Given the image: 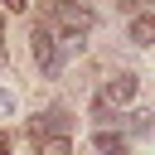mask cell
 Here are the masks:
<instances>
[{"instance_id":"obj_1","label":"cell","mask_w":155,"mask_h":155,"mask_svg":"<svg viewBox=\"0 0 155 155\" xmlns=\"http://www.w3.org/2000/svg\"><path fill=\"white\" fill-rule=\"evenodd\" d=\"M29 53H34V63H39L44 78H58V73H63V53H58V34H53V29L34 24V34H29Z\"/></svg>"},{"instance_id":"obj_2","label":"cell","mask_w":155,"mask_h":155,"mask_svg":"<svg viewBox=\"0 0 155 155\" xmlns=\"http://www.w3.org/2000/svg\"><path fill=\"white\" fill-rule=\"evenodd\" d=\"M73 131V116H68V107H44L34 121H29V136L34 140H48V136H68Z\"/></svg>"},{"instance_id":"obj_3","label":"cell","mask_w":155,"mask_h":155,"mask_svg":"<svg viewBox=\"0 0 155 155\" xmlns=\"http://www.w3.org/2000/svg\"><path fill=\"white\" fill-rule=\"evenodd\" d=\"M136 92H140V78H136V73H116V78H111V82L102 87V97H97V102H102V107L111 111V107H126V102H131Z\"/></svg>"},{"instance_id":"obj_4","label":"cell","mask_w":155,"mask_h":155,"mask_svg":"<svg viewBox=\"0 0 155 155\" xmlns=\"http://www.w3.org/2000/svg\"><path fill=\"white\" fill-rule=\"evenodd\" d=\"M53 19L63 24V34H73V39H82L87 29H92V10H82V5H58L53 10Z\"/></svg>"},{"instance_id":"obj_5","label":"cell","mask_w":155,"mask_h":155,"mask_svg":"<svg viewBox=\"0 0 155 155\" xmlns=\"http://www.w3.org/2000/svg\"><path fill=\"white\" fill-rule=\"evenodd\" d=\"M131 44H140V48L155 44V15H136L131 19Z\"/></svg>"},{"instance_id":"obj_6","label":"cell","mask_w":155,"mask_h":155,"mask_svg":"<svg viewBox=\"0 0 155 155\" xmlns=\"http://www.w3.org/2000/svg\"><path fill=\"white\" fill-rule=\"evenodd\" d=\"M92 145H97L102 155H126V136H121V131H97Z\"/></svg>"},{"instance_id":"obj_7","label":"cell","mask_w":155,"mask_h":155,"mask_svg":"<svg viewBox=\"0 0 155 155\" xmlns=\"http://www.w3.org/2000/svg\"><path fill=\"white\" fill-rule=\"evenodd\" d=\"M39 155H73V145H68V136H48V140H39Z\"/></svg>"},{"instance_id":"obj_8","label":"cell","mask_w":155,"mask_h":155,"mask_svg":"<svg viewBox=\"0 0 155 155\" xmlns=\"http://www.w3.org/2000/svg\"><path fill=\"white\" fill-rule=\"evenodd\" d=\"M126 121H131V131H136V136H140V140H145V136H150V111H131V116H126Z\"/></svg>"},{"instance_id":"obj_9","label":"cell","mask_w":155,"mask_h":155,"mask_svg":"<svg viewBox=\"0 0 155 155\" xmlns=\"http://www.w3.org/2000/svg\"><path fill=\"white\" fill-rule=\"evenodd\" d=\"M10 111H15V97H10V92H0V116H10Z\"/></svg>"},{"instance_id":"obj_10","label":"cell","mask_w":155,"mask_h":155,"mask_svg":"<svg viewBox=\"0 0 155 155\" xmlns=\"http://www.w3.org/2000/svg\"><path fill=\"white\" fill-rule=\"evenodd\" d=\"M0 155H10V136L5 131H0Z\"/></svg>"},{"instance_id":"obj_11","label":"cell","mask_w":155,"mask_h":155,"mask_svg":"<svg viewBox=\"0 0 155 155\" xmlns=\"http://www.w3.org/2000/svg\"><path fill=\"white\" fill-rule=\"evenodd\" d=\"M0 63H5V24H0Z\"/></svg>"}]
</instances>
